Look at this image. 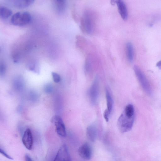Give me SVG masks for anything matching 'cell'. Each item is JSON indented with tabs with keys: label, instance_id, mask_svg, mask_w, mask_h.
I'll return each mask as SVG.
<instances>
[{
	"label": "cell",
	"instance_id": "1",
	"mask_svg": "<svg viewBox=\"0 0 161 161\" xmlns=\"http://www.w3.org/2000/svg\"><path fill=\"white\" fill-rule=\"evenodd\" d=\"M96 19L94 14L91 11L85 12L80 21V28L85 33L91 35L93 33L96 25Z\"/></svg>",
	"mask_w": 161,
	"mask_h": 161
},
{
	"label": "cell",
	"instance_id": "2",
	"mask_svg": "<svg viewBox=\"0 0 161 161\" xmlns=\"http://www.w3.org/2000/svg\"><path fill=\"white\" fill-rule=\"evenodd\" d=\"M31 14L26 11H20L14 14L12 16V23L17 26H23L28 24L31 20Z\"/></svg>",
	"mask_w": 161,
	"mask_h": 161
},
{
	"label": "cell",
	"instance_id": "3",
	"mask_svg": "<svg viewBox=\"0 0 161 161\" xmlns=\"http://www.w3.org/2000/svg\"><path fill=\"white\" fill-rule=\"evenodd\" d=\"M134 120V117L129 118L123 112L117 121V125L119 131L124 133L130 130L133 126Z\"/></svg>",
	"mask_w": 161,
	"mask_h": 161
},
{
	"label": "cell",
	"instance_id": "4",
	"mask_svg": "<svg viewBox=\"0 0 161 161\" xmlns=\"http://www.w3.org/2000/svg\"><path fill=\"white\" fill-rule=\"evenodd\" d=\"M133 69L137 78L144 91L148 95L152 94L151 88L146 77L141 69L137 65H134Z\"/></svg>",
	"mask_w": 161,
	"mask_h": 161
},
{
	"label": "cell",
	"instance_id": "5",
	"mask_svg": "<svg viewBox=\"0 0 161 161\" xmlns=\"http://www.w3.org/2000/svg\"><path fill=\"white\" fill-rule=\"evenodd\" d=\"M51 121L55 126L57 134L61 136L65 137L66 135L65 127L61 117L58 115H55L52 117Z\"/></svg>",
	"mask_w": 161,
	"mask_h": 161
},
{
	"label": "cell",
	"instance_id": "6",
	"mask_svg": "<svg viewBox=\"0 0 161 161\" xmlns=\"http://www.w3.org/2000/svg\"><path fill=\"white\" fill-rule=\"evenodd\" d=\"M53 161H71L67 145L65 144L60 147Z\"/></svg>",
	"mask_w": 161,
	"mask_h": 161
},
{
	"label": "cell",
	"instance_id": "7",
	"mask_svg": "<svg viewBox=\"0 0 161 161\" xmlns=\"http://www.w3.org/2000/svg\"><path fill=\"white\" fill-rule=\"evenodd\" d=\"M99 93V82L97 78L94 80L89 91V96L91 103L95 104L98 99Z\"/></svg>",
	"mask_w": 161,
	"mask_h": 161
},
{
	"label": "cell",
	"instance_id": "8",
	"mask_svg": "<svg viewBox=\"0 0 161 161\" xmlns=\"http://www.w3.org/2000/svg\"><path fill=\"white\" fill-rule=\"evenodd\" d=\"M78 152L80 156L84 159L89 160L92 157L91 147L88 143H85L79 148Z\"/></svg>",
	"mask_w": 161,
	"mask_h": 161
},
{
	"label": "cell",
	"instance_id": "9",
	"mask_svg": "<svg viewBox=\"0 0 161 161\" xmlns=\"http://www.w3.org/2000/svg\"><path fill=\"white\" fill-rule=\"evenodd\" d=\"M22 142L25 147L28 150L32 149L33 144V138L32 132L29 128L25 131L22 138Z\"/></svg>",
	"mask_w": 161,
	"mask_h": 161
},
{
	"label": "cell",
	"instance_id": "10",
	"mask_svg": "<svg viewBox=\"0 0 161 161\" xmlns=\"http://www.w3.org/2000/svg\"><path fill=\"white\" fill-rule=\"evenodd\" d=\"M119 12L121 17L124 20L127 19L128 13L126 6L122 0H119L116 1Z\"/></svg>",
	"mask_w": 161,
	"mask_h": 161
},
{
	"label": "cell",
	"instance_id": "11",
	"mask_svg": "<svg viewBox=\"0 0 161 161\" xmlns=\"http://www.w3.org/2000/svg\"><path fill=\"white\" fill-rule=\"evenodd\" d=\"M97 134V128L95 124H92L88 126L86 129V135L88 138L92 142H94L96 139Z\"/></svg>",
	"mask_w": 161,
	"mask_h": 161
},
{
	"label": "cell",
	"instance_id": "12",
	"mask_svg": "<svg viewBox=\"0 0 161 161\" xmlns=\"http://www.w3.org/2000/svg\"><path fill=\"white\" fill-rule=\"evenodd\" d=\"M33 0H16L13 1V5L18 8H22L27 7L34 2Z\"/></svg>",
	"mask_w": 161,
	"mask_h": 161
},
{
	"label": "cell",
	"instance_id": "13",
	"mask_svg": "<svg viewBox=\"0 0 161 161\" xmlns=\"http://www.w3.org/2000/svg\"><path fill=\"white\" fill-rule=\"evenodd\" d=\"M125 53L128 61L131 63L132 62L134 59V51L133 46L130 42H127L126 44Z\"/></svg>",
	"mask_w": 161,
	"mask_h": 161
},
{
	"label": "cell",
	"instance_id": "14",
	"mask_svg": "<svg viewBox=\"0 0 161 161\" xmlns=\"http://www.w3.org/2000/svg\"><path fill=\"white\" fill-rule=\"evenodd\" d=\"M106 97L107 108L106 110L110 114L113 105V101L110 90L108 87L105 89Z\"/></svg>",
	"mask_w": 161,
	"mask_h": 161
},
{
	"label": "cell",
	"instance_id": "15",
	"mask_svg": "<svg viewBox=\"0 0 161 161\" xmlns=\"http://www.w3.org/2000/svg\"><path fill=\"white\" fill-rule=\"evenodd\" d=\"M53 3L55 9L58 12H63L66 7L67 3L65 0H54Z\"/></svg>",
	"mask_w": 161,
	"mask_h": 161
},
{
	"label": "cell",
	"instance_id": "16",
	"mask_svg": "<svg viewBox=\"0 0 161 161\" xmlns=\"http://www.w3.org/2000/svg\"><path fill=\"white\" fill-rule=\"evenodd\" d=\"M12 11L9 8L4 6H1L0 8V16L3 19H7L12 14Z\"/></svg>",
	"mask_w": 161,
	"mask_h": 161
},
{
	"label": "cell",
	"instance_id": "17",
	"mask_svg": "<svg viewBox=\"0 0 161 161\" xmlns=\"http://www.w3.org/2000/svg\"><path fill=\"white\" fill-rule=\"evenodd\" d=\"M127 116L131 118L134 117V109L132 104H129L125 107L123 112Z\"/></svg>",
	"mask_w": 161,
	"mask_h": 161
},
{
	"label": "cell",
	"instance_id": "18",
	"mask_svg": "<svg viewBox=\"0 0 161 161\" xmlns=\"http://www.w3.org/2000/svg\"><path fill=\"white\" fill-rule=\"evenodd\" d=\"M51 74L54 81L56 83L59 82L61 80L60 75L57 73L54 72H52Z\"/></svg>",
	"mask_w": 161,
	"mask_h": 161
},
{
	"label": "cell",
	"instance_id": "19",
	"mask_svg": "<svg viewBox=\"0 0 161 161\" xmlns=\"http://www.w3.org/2000/svg\"><path fill=\"white\" fill-rule=\"evenodd\" d=\"M6 71V66L3 62H1L0 64V73L1 75L4 74Z\"/></svg>",
	"mask_w": 161,
	"mask_h": 161
},
{
	"label": "cell",
	"instance_id": "20",
	"mask_svg": "<svg viewBox=\"0 0 161 161\" xmlns=\"http://www.w3.org/2000/svg\"><path fill=\"white\" fill-rule=\"evenodd\" d=\"M110 114L106 109L103 113V117L107 122L109 120V116Z\"/></svg>",
	"mask_w": 161,
	"mask_h": 161
},
{
	"label": "cell",
	"instance_id": "21",
	"mask_svg": "<svg viewBox=\"0 0 161 161\" xmlns=\"http://www.w3.org/2000/svg\"><path fill=\"white\" fill-rule=\"evenodd\" d=\"M0 153L3 155L4 156L6 157L7 158L9 159H13V158L9 155L7 154L5 152L3 149H2L1 148H0Z\"/></svg>",
	"mask_w": 161,
	"mask_h": 161
},
{
	"label": "cell",
	"instance_id": "22",
	"mask_svg": "<svg viewBox=\"0 0 161 161\" xmlns=\"http://www.w3.org/2000/svg\"><path fill=\"white\" fill-rule=\"evenodd\" d=\"M45 91L47 93H50L52 90V87L50 85H48L45 87Z\"/></svg>",
	"mask_w": 161,
	"mask_h": 161
},
{
	"label": "cell",
	"instance_id": "23",
	"mask_svg": "<svg viewBox=\"0 0 161 161\" xmlns=\"http://www.w3.org/2000/svg\"><path fill=\"white\" fill-rule=\"evenodd\" d=\"M25 161H33L31 157L28 154H25Z\"/></svg>",
	"mask_w": 161,
	"mask_h": 161
},
{
	"label": "cell",
	"instance_id": "24",
	"mask_svg": "<svg viewBox=\"0 0 161 161\" xmlns=\"http://www.w3.org/2000/svg\"><path fill=\"white\" fill-rule=\"evenodd\" d=\"M156 65L159 69H161V60L157 63Z\"/></svg>",
	"mask_w": 161,
	"mask_h": 161
},
{
	"label": "cell",
	"instance_id": "25",
	"mask_svg": "<svg viewBox=\"0 0 161 161\" xmlns=\"http://www.w3.org/2000/svg\"><path fill=\"white\" fill-rule=\"evenodd\" d=\"M116 1L115 0H112L111 1V3L112 5H114L115 3H116Z\"/></svg>",
	"mask_w": 161,
	"mask_h": 161
}]
</instances>
